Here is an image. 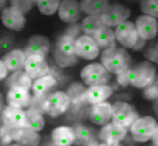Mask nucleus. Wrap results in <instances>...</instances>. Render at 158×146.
Masks as SVG:
<instances>
[{"label":"nucleus","instance_id":"1","mask_svg":"<svg viewBox=\"0 0 158 146\" xmlns=\"http://www.w3.org/2000/svg\"><path fill=\"white\" fill-rule=\"evenodd\" d=\"M155 74L154 66L144 61L118 74L117 82L124 87L131 85L138 89L144 88L154 81Z\"/></svg>","mask_w":158,"mask_h":146},{"label":"nucleus","instance_id":"2","mask_svg":"<svg viewBox=\"0 0 158 146\" xmlns=\"http://www.w3.org/2000/svg\"><path fill=\"white\" fill-rule=\"evenodd\" d=\"M101 62L109 73L118 75L131 67V58L124 49L115 46L103 52Z\"/></svg>","mask_w":158,"mask_h":146},{"label":"nucleus","instance_id":"3","mask_svg":"<svg viewBox=\"0 0 158 146\" xmlns=\"http://www.w3.org/2000/svg\"><path fill=\"white\" fill-rule=\"evenodd\" d=\"M77 38L63 34L58 38L54 51V57L57 65L61 68L71 67L77 62L75 52Z\"/></svg>","mask_w":158,"mask_h":146},{"label":"nucleus","instance_id":"4","mask_svg":"<svg viewBox=\"0 0 158 146\" xmlns=\"http://www.w3.org/2000/svg\"><path fill=\"white\" fill-rule=\"evenodd\" d=\"M115 34L117 40L126 48L139 50L146 44V40L139 35L134 23L129 21L118 25Z\"/></svg>","mask_w":158,"mask_h":146},{"label":"nucleus","instance_id":"5","mask_svg":"<svg viewBox=\"0 0 158 146\" xmlns=\"http://www.w3.org/2000/svg\"><path fill=\"white\" fill-rule=\"evenodd\" d=\"M130 127L132 138L136 142H146L158 130L156 121L151 116L139 117Z\"/></svg>","mask_w":158,"mask_h":146},{"label":"nucleus","instance_id":"6","mask_svg":"<svg viewBox=\"0 0 158 146\" xmlns=\"http://www.w3.org/2000/svg\"><path fill=\"white\" fill-rule=\"evenodd\" d=\"M112 123L117 127H130L138 118V113L132 106L118 101L112 106Z\"/></svg>","mask_w":158,"mask_h":146},{"label":"nucleus","instance_id":"7","mask_svg":"<svg viewBox=\"0 0 158 146\" xmlns=\"http://www.w3.org/2000/svg\"><path fill=\"white\" fill-rule=\"evenodd\" d=\"M81 77L83 82L89 86L106 85L111 79V75L102 64H90L83 68Z\"/></svg>","mask_w":158,"mask_h":146},{"label":"nucleus","instance_id":"8","mask_svg":"<svg viewBox=\"0 0 158 146\" xmlns=\"http://www.w3.org/2000/svg\"><path fill=\"white\" fill-rule=\"evenodd\" d=\"M71 106L70 98L66 93L62 91L48 94L45 103V112L56 118L66 112Z\"/></svg>","mask_w":158,"mask_h":146},{"label":"nucleus","instance_id":"9","mask_svg":"<svg viewBox=\"0 0 158 146\" xmlns=\"http://www.w3.org/2000/svg\"><path fill=\"white\" fill-rule=\"evenodd\" d=\"M131 10L129 8L120 4L108 5L101 15L103 23L108 27L117 26L130 17Z\"/></svg>","mask_w":158,"mask_h":146},{"label":"nucleus","instance_id":"10","mask_svg":"<svg viewBox=\"0 0 158 146\" xmlns=\"http://www.w3.org/2000/svg\"><path fill=\"white\" fill-rule=\"evenodd\" d=\"M0 18L4 26L12 31H21L26 23L24 13L13 6L2 9Z\"/></svg>","mask_w":158,"mask_h":146},{"label":"nucleus","instance_id":"11","mask_svg":"<svg viewBox=\"0 0 158 146\" xmlns=\"http://www.w3.org/2000/svg\"><path fill=\"white\" fill-rule=\"evenodd\" d=\"M75 52L78 57L93 60L98 56L99 48L93 37L83 35L75 40Z\"/></svg>","mask_w":158,"mask_h":146},{"label":"nucleus","instance_id":"12","mask_svg":"<svg viewBox=\"0 0 158 146\" xmlns=\"http://www.w3.org/2000/svg\"><path fill=\"white\" fill-rule=\"evenodd\" d=\"M25 72L32 79H35L48 74L50 71L45 57L33 54L27 56L25 64Z\"/></svg>","mask_w":158,"mask_h":146},{"label":"nucleus","instance_id":"13","mask_svg":"<svg viewBox=\"0 0 158 146\" xmlns=\"http://www.w3.org/2000/svg\"><path fill=\"white\" fill-rule=\"evenodd\" d=\"M135 26L139 35L146 41L154 39L158 34V20L152 16H139L136 21Z\"/></svg>","mask_w":158,"mask_h":146},{"label":"nucleus","instance_id":"14","mask_svg":"<svg viewBox=\"0 0 158 146\" xmlns=\"http://www.w3.org/2000/svg\"><path fill=\"white\" fill-rule=\"evenodd\" d=\"M2 117L4 126L8 129L21 128L25 127V112L23 109L8 106L2 110Z\"/></svg>","mask_w":158,"mask_h":146},{"label":"nucleus","instance_id":"15","mask_svg":"<svg viewBox=\"0 0 158 146\" xmlns=\"http://www.w3.org/2000/svg\"><path fill=\"white\" fill-rule=\"evenodd\" d=\"M81 11L78 0H62L58 8V15L64 23H74L79 19Z\"/></svg>","mask_w":158,"mask_h":146},{"label":"nucleus","instance_id":"16","mask_svg":"<svg viewBox=\"0 0 158 146\" xmlns=\"http://www.w3.org/2000/svg\"><path fill=\"white\" fill-rule=\"evenodd\" d=\"M113 89L107 85L90 86L83 93V102L95 105L105 101L113 94Z\"/></svg>","mask_w":158,"mask_h":146},{"label":"nucleus","instance_id":"17","mask_svg":"<svg viewBox=\"0 0 158 146\" xmlns=\"http://www.w3.org/2000/svg\"><path fill=\"white\" fill-rule=\"evenodd\" d=\"M127 128L117 127L112 123H107L99 133V139L106 144H119L127 135Z\"/></svg>","mask_w":158,"mask_h":146},{"label":"nucleus","instance_id":"18","mask_svg":"<svg viewBox=\"0 0 158 146\" xmlns=\"http://www.w3.org/2000/svg\"><path fill=\"white\" fill-rule=\"evenodd\" d=\"M12 140L21 146H38L41 141V136L26 128L8 129Z\"/></svg>","mask_w":158,"mask_h":146},{"label":"nucleus","instance_id":"19","mask_svg":"<svg viewBox=\"0 0 158 146\" xmlns=\"http://www.w3.org/2000/svg\"><path fill=\"white\" fill-rule=\"evenodd\" d=\"M50 50V42L47 38L36 35L30 37L23 52L26 58L33 54L46 57Z\"/></svg>","mask_w":158,"mask_h":146},{"label":"nucleus","instance_id":"20","mask_svg":"<svg viewBox=\"0 0 158 146\" xmlns=\"http://www.w3.org/2000/svg\"><path fill=\"white\" fill-rule=\"evenodd\" d=\"M112 116V106L107 102H101L93 105L90 112V120L99 126L108 123Z\"/></svg>","mask_w":158,"mask_h":146},{"label":"nucleus","instance_id":"21","mask_svg":"<svg viewBox=\"0 0 158 146\" xmlns=\"http://www.w3.org/2000/svg\"><path fill=\"white\" fill-rule=\"evenodd\" d=\"M29 91L21 88H10L7 94L8 105L13 107L23 109L29 106L30 101Z\"/></svg>","mask_w":158,"mask_h":146},{"label":"nucleus","instance_id":"22","mask_svg":"<svg viewBox=\"0 0 158 146\" xmlns=\"http://www.w3.org/2000/svg\"><path fill=\"white\" fill-rule=\"evenodd\" d=\"M51 140L56 146H70L75 142L76 139L73 128L60 126L53 130Z\"/></svg>","mask_w":158,"mask_h":146},{"label":"nucleus","instance_id":"23","mask_svg":"<svg viewBox=\"0 0 158 146\" xmlns=\"http://www.w3.org/2000/svg\"><path fill=\"white\" fill-rule=\"evenodd\" d=\"M75 134V142L82 146H89L98 142L96 133L91 128L83 124L76 123L73 126Z\"/></svg>","mask_w":158,"mask_h":146},{"label":"nucleus","instance_id":"24","mask_svg":"<svg viewBox=\"0 0 158 146\" xmlns=\"http://www.w3.org/2000/svg\"><path fill=\"white\" fill-rule=\"evenodd\" d=\"M26 56L23 51L20 49H14L8 52L2 58V61L8 71L21 70L25 67Z\"/></svg>","mask_w":158,"mask_h":146},{"label":"nucleus","instance_id":"25","mask_svg":"<svg viewBox=\"0 0 158 146\" xmlns=\"http://www.w3.org/2000/svg\"><path fill=\"white\" fill-rule=\"evenodd\" d=\"M93 38L99 48L110 49L115 47L116 37L115 32L108 26H103L94 34Z\"/></svg>","mask_w":158,"mask_h":146},{"label":"nucleus","instance_id":"26","mask_svg":"<svg viewBox=\"0 0 158 146\" xmlns=\"http://www.w3.org/2000/svg\"><path fill=\"white\" fill-rule=\"evenodd\" d=\"M56 83L57 81L56 78L49 74L35 79L32 86L34 95L41 96L48 94L49 90L56 86Z\"/></svg>","mask_w":158,"mask_h":146},{"label":"nucleus","instance_id":"27","mask_svg":"<svg viewBox=\"0 0 158 146\" xmlns=\"http://www.w3.org/2000/svg\"><path fill=\"white\" fill-rule=\"evenodd\" d=\"M7 85L10 88H21L29 91L32 86V79L25 71H15L7 80Z\"/></svg>","mask_w":158,"mask_h":146},{"label":"nucleus","instance_id":"28","mask_svg":"<svg viewBox=\"0 0 158 146\" xmlns=\"http://www.w3.org/2000/svg\"><path fill=\"white\" fill-rule=\"evenodd\" d=\"M109 5V0H81L82 11L89 15H101Z\"/></svg>","mask_w":158,"mask_h":146},{"label":"nucleus","instance_id":"29","mask_svg":"<svg viewBox=\"0 0 158 146\" xmlns=\"http://www.w3.org/2000/svg\"><path fill=\"white\" fill-rule=\"evenodd\" d=\"M25 112V127L27 129L38 132L45 127V120L42 114L28 109Z\"/></svg>","mask_w":158,"mask_h":146},{"label":"nucleus","instance_id":"30","mask_svg":"<svg viewBox=\"0 0 158 146\" xmlns=\"http://www.w3.org/2000/svg\"><path fill=\"white\" fill-rule=\"evenodd\" d=\"M105 26L106 25L102 21L101 15H89L82 21L81 28L85 35L93 37L99 29Z\"/></svg>","mask_w":158,"mask_h":146},{"label":"nucleus","instance_id":"31","mask_svg":"<svg viewBox=\"0 0 158 146\" xmlns=\"http://www.w3.org/2000/svg\"><path fill=\"white\" fill-rule=\"evenodd\" d=\"M86 89V87L81 83H73L70 85L66 94L70 98L71 105L72 104L76 107L83 105L84 102L82 97Z\"/></svg>","mask_w":158,"mask_h":146},{"label":"nucleus","instance_id":"32","mask_svg":"<svg viewBox=\"0 0 158 146\" xmlns=\"http://www.w3.org/2000/svg\"><path fill=\"white\" fill-rule=\"evenodd\" d=\"M36 3L39 10L42 14L51 15L58 10L60 0H38Z\"/></svg>","mask_w":158,"mask_h":146},{"label":"nucleus","instance_id":"33","mask_svg":"<svg viewBox=\"0 0 158 146\" xmlns=\"http://www.w3.org/2000/svg\"><path fill=\"white\" fill-rule=\"evenodd\" d=\"M15 38V35L8 32L0 33V54L6 52L14 46Z\"/></svg>","mask_w":158,"mask_h":146},{"label":"nucleus","instance_id":"34","mask_svg":"<svg viewBox=\"0 0 158 146\" xmlns=\"http://www.w3.org/2000/svg\"><path fill=\"white\" fill-rule=\"evenodd\" d=\"M140 9L143 13L158 17V0H142L140 4Z\"/></svg>","mask_w":158,"mask_h":146},{"label":"nucleus","instance_id":"35","mask_svg":"<svg viewBox=\"0 0 158 146\" xmlns=\"http://www.w3.org/2000/svg\"><path fill=\"white\" fill-rule=\"evenodd\" d=\"M48 95V94L41 96H37L34 95L30 98V103L28 106L29 107V109L38 112L42 115L45 114V103Z\"/></svg>","mask_w":158,"mask_h":146},{"label":"nucleus","instance_id":"36","mask_svg":"<svg viewBox=\"0 0 158 146\" xmlns=\"http://www.w3.org/2000/svg\"><path fill=\"white\" fill-rule=\"evenodd\" d=\"M144 97L149 100L157 99L158 97V83L157 80L144 87Z\"/></svg>","mask_w":158,"mask_h":146},{"label":"nucleus","instance_id":"37","mask_svg":"<svg viewBox=\"0 0 158 146\" xmlns=\"http://www.w3.org/2000/svg\"><path fill=\"white\" fill-rule=\"evenodd\" d=\"M11 6L19 9L25 13L30 10L34 2L32 0H11Z\"/></svg>","mask_w":158,"mask_h":146},{"label":"nucleus","instance_id":"38","mask_svg":"<svg viewBox=\"0 0 158 146\" xmlns=\"http://www.w3.org/2000/svg\"><path fill=\"white\" fill-rule=\"evenodd\" d=\"M12 138L8 128L4 126L0 127V146H8L12 142Z\"/></svg>","mask_w":158,"mask_h":146},{"label":"nucleus","instance_id":"39","mask_svg":"<svg viewBox=\"0 0 158 146\" xmlns=\"http://www.w3.org/2000/svg\"><path fill=\"white\" fill-rule=\"evenodd\" d=\"M81 30V25L77 23V24H73L72 25L69 26L68 28L64 30V34H67L69 35H70L72 37L77 38L78 36L80 31Z\"/></svg>","mask_w":158,"mask_h":146},{"label":"nucleus","instance_id":"40","mask_svg":"<svg viewBox=\"0 0 158 146\" xmlns=\"http://www.w3.org/2000/svg\"><path fill=\"white\" fill-rule=\"evenodd\" d=\"M146 56L149 60L158 64V44L151 48L147 50Z\"/></svg>","mask_w":158,"mask_h":146},{"label":"nucleus","instance_id":"41","mask_svg":"<svg viewBox=\"0 0 158 146\" xmlns=\"http://www.w3.org/2000/svg\"><path fill=\"white\" fill-rule=\"evenodd\" d=\"M8 70L2 60H0V81L3 80L8 75Z\"/></svg>","mask_w":158,"mask_h":146},{"label":"nucleus","instance_id":"42","mask_svg":"<svg viewBox=\"0 0 158 146\" xmlns=\"http://www.w3.org/2000/svg\"><path fill=\"white\" fill-rule=\"evenodd\" d=\"M151 139H152L154 145L158 146V130L155 132L154 135H153Z\"/></svg>","mask_w":158,"mask_h":146},{"label":"nucleus","instance_id":"43","mask_svg":"<svg viewBox=\"0 0 158 146\" xmlns=\"http://www.w3.org/2000/svg\"><path fill=\"white\" fill-rule=\"evenodd\" d=\"M3 109V97L2 95L0 94V116L1 114V112H2Z\"/></svg>","mask_w":158,"mask_h":146},{"label":"nucleus","instance_id":"44","mask_svg":"<svg viewBox=\"0 0 158 146\" xmlns=\"http://www.w3.org/2000/svg\"><path fill=\"white\" fill-rule=\"evenodd\" d=\"M6 2H7V0H0V9H2V8L4 9V6L6 4Z\"/></svg>","mask_w":158,"mask_h":146},{"label":"nucleus","instance_id":"45","mask_svg":"<svg viewBox=\"0 0 158 146\" xmlns=\"http://www.w3.org/2000/svg\"><path fill=\"white\" fill-rule=\"evenodd\" d=\"M44 146H56V145H55L54 143H53L52 142V140L51 141H49V142H48L45 143L44 144Z\"/></svg>","mask_w":158,"mask_h":146},{"label":"nucleus","instance_id":"46","mask_svg":"<svg viewBox=\"0 0 158 146\" xmlns=\"http://www.w3.org/2000/svg\"><path fill=\"white\" fill-rule=\"evenodd\" d=\"M102 146H122L121 145L119 144H119H106L105 143H102Z\"/></svg>","mask_w":158,"mask_h":146},{"label":"nucleus","instance_id":"47","mask_svg":"<svg viewBox=\"0 0 158 146\" xmlns=\"http://www.w3.org/2000/svg\"><path fill=\"white\" fill-rule=\"evenodd\" d=\"M89 146H102V143H98V142L94 143L93 144H91Z\"/></svg>","mask_w":158,"mask_h":146},{"label":"nucleus","instance_id":"48","mask_svg":"<svg viewBox=\"0 0 158 146\" xmlns=\"http://www.w3.org/2000/svg\"><path fill=\"white\" fill-rule=\"evenodd\" d=\"M8 146H21L19 145L18 144H11V145H9Z\"/></svg>","mask_w":158,"mask_h":146},{"label":"nucleus","instance_id":"49","mask_svg":"<svg viewBox=\"0 0 158 146\" xmlns=\"http://www.w3.org/2000/svg\"><path fill=\"white\" fill-rule=\"evenodd\" d=\"M38 0H32V1L33 2H34V3H35V2H37V1Z\"/></svg>","mask_w":158,"mask_h":146},{"label":"nucleus","instance_id":"50","mask_svg":"<svg viewBox=\"0 0 158 146\" xmlns=\"http://www.w3.org/2000/svg\"><path fill=\"white\" fill-rule=\"evenodd\" d=\"M154 146V145H153V146Z\"/></svg>","mask_w":158,"mask_h":146}]
</instances>
